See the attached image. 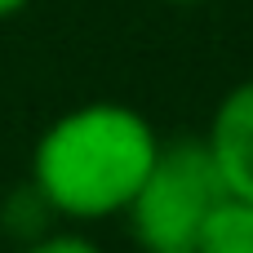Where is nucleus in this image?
Wrapping results in <instances>:
<instances>
[{"label": "nucleus", "mask_w": 253, "mask_h": 253, "mask_svg": "<svg viewBox=\"0 0 253 253\" xmlns=\"http://www.w3.org/2000/svg\"><path fill=\"white\" fill-rule=\"evenodd\" d=\"M156 151L160 142L133 107L89 102L58 116L40 133L31 182L49 209L93 222L129 209Z\"/></svg>", "instance_id": "nucleus-1"}, {"label": "nucleus", "mask_w": 253, "mask_h": 253, "mask_svg": "<svg viewBox=\"0 0 253 253\" xmlns=\"http://www.w3.org/2000/svg\"><path fill=\"white\" fill-rule=\"evenodd\" d=\"M222 196H227V187H222L209 142H200V138L169 142L156 151L142 187L133 191V200L125 209L129 231L142 249L191 245Z\"/></svg>", "instance_id": "nucleus-2"}, {"label": "nucleus", "mask_w": 253, "mask_h": 253, "mask_svg": "<svg viewBox=\"0 0 253 253\" xmlns=\"http://www.w3.org/2000/svg\"><path fill=\"white\" fill-rule=\"evenodd\" d=\"M205 142L213 151V165L222 173L227 196L253 200V80L236 84L222 98Z\"/></svg>", "instance_id": "nucleus-3"}, {"label": "nucleus", "mask_w": 253, "mask_h": 253, "mask_svg": "<svg viewBox=\"0 0 253 253\" xmlns=\"http://www.w3.org/2000/svg\"><path fill=\"white\" fill-rule=\"evenodd\" d=\"M196 253H253V200L222 196L191 240Z\"/></svg>", "instance_id": "nucleus-4"}, {"label": "nucleus", "mask_w": 253, "mask_h": 253, "mask_svg": "<svg viewBox=\"0 0 253 253\" xmlns=\"http://www.w3.org/2000/svg\"><path fill=\"white\" fill-rule=\"evenodd\" d=\"M22 253H102V249L93 240H84V236H44V240L27 245Z\"/></svg>", "instance_id": "nucleus-5"}, {"label": "nucleus", "mask_w": 253, "mask_h": 253, "mask_svg": "<svg viewBox=\"0 0 253 253\" xmlns=\"http://www.w3.org/2000/svg\"><path fill=\"white\" fill-rule=\"evenodd\" d=\"M18 9H27V0H0V18H9V13H18Z\"/></svg>", "instance_id": "nucleus-6"}, {"label": "nucleus", "mask_w": 253, "mask_h": 253, "mask_svg": "<svg viewBox=\"0 0 253 253\" xmlns=\"http://www.w3.org/2000/svg\"><path fill=\"white\" fill-rule=\"evenodd\" d=\"M147 253H196L191 245H173V249H147Z\"/></svg>", "instance_id": "nucleus-7"}, {"label": "nucleus", "mask_w": 253, "mask_h": 253, "mask_svg": "<svg viewBox=\"0 0 253 253\" xmlns=\"http://www.w3.org/2000/svg\"><path fill=\"white\" fill-rule=\"evenodd\" d=\"M173 4H196V0H173Z\"/></svg>", "instance_id": "nucleus-8"}]
</instances>
